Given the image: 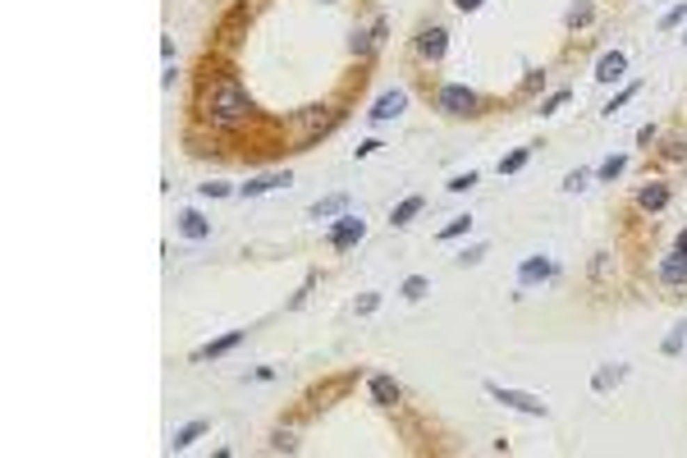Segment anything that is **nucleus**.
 <instances>
[{
    "label": "nucleus",
    "mask_w": 687,
    "mask_h": 458,
    "mask_svg": "<svg viewBox=\"0 0 687 458\" xmlns=\"http://www.w3.org/2000/svg\"><path fill=\"white\" fill-rule=\"evenodd\" d=\"M665 202H669V188L665 184H646L642 193H637V207H642V211H660Z\"/></svg>",
    "instance_id": "obj_12"
},
{
    "label": "nucleus",
    "mask_w": 687,
    "mask_h": 458,
    "mask_svg": "<svg viewBox=\"0 0 687 458\" xmlns=\"http://www.w3.org/2000/svg\"><path fill=\"white\" fill-rule=\"evenodd\" d=\"M623 165H628L623 156H610V161L600 165V179H614V175H623Z\"/></svg>",
    "instance_id": "obj_22"
},
{
    "label": "nucleus",
    "mask_w": 687,
    "mask_h": 458,
    "mask_svg": "<svg viewBox=\"0 0 687 458\" xmlns=\"http://www.w3.org/2000/svg\"><path fill=\"white\" fill-rule=\"evenodd\" d=\"M678 252H687V234H683V239H678Z\"/></svg>",
    "instance_id": "obj_32"
},
{
    "label": "nucleus",
    "mask_w": 687,
    "mask_h": 458,
    "mask_svg": "<svg viewBox=\"0 0 687 458\" xmlns=\"http://www.w3.org/2000/svg\"><path fill=\"white\" fill-rule=\"evenodd\" d=\"M486 390L500 399L504 408H518V413H532V417H546V404L536 394H523V390H504V385H486Z\"/></svg>",
    "instance_id": "obj_2"
},
{
    "label": "nucleus",
    "mask_w": 687,
    "mask_h": 458,
    "mask_svg": "<svg viewBox=\"0 0 687 458\" xmlns=\"http://www.w3.org/2000/svg\"><path fill=\"white\" fill-rule=\"evenodd\" d=\"M367 234V220H358V216H339V225L330 229V248L335 252H349L353 243Z\"/></svg>",
    "instance_id": "obj_3"
},
{
    "label": "nucleus",
    "mask_w": 687,
    "mask_h": 458,
    "mask_svg": "<svg viewBox=\"0 0 687 458\" xmlns=\"http://www.w3.org/2000/svg\"><path fill=\"white\" fill-rule=\"evenodd\" d=\"M587 179H591L587 170H573V175L564 179V188H568V193H578V188H587Z\"/></svg>",
    "instance_id": "obj_26"
},
{
    "label": "nucleus",
    "mask_w": 687,
    "mask_h": 458,
    "mask_svg": "<svg viewBox=\"0 0 687 458\" xmlns=\"http://www.w3.org/2000/svg\"><path fill=\"white\" fill-rule=\"evenodd\" d=\"M564 101H568V92H555V97H550L546 106H541V115H550V110H559V106H564Z\"/></svg>",
    "instance_id": "obj_29"
},
{
    "label": "nucleus",
    "mask_w": 687,
    "mask_h": 458,
    "mask_svg": "<svg viewBox=\"0 0 687 458\" xmlns=\"http://www.w3.org/2000/svg\"><path fill=\"white\" fill-rule=\"evenodd\" d=\"M211 110H216L220 120H239V115H248V97H243L234 83H220V88L211 92Z\"/></svg>",
    "instance_id": "obj_1"
},
{
    "label": "nucleus",
    "mask_w": 687,
    "mask_h": 458,
    "mask_svg": "<svg viewBox=\"0 0 687 458\" xmlns=\"http://www.w3.org/2000/svg\"><path fill=\"white\" fill-rule=\"evenodd\" d=\"M623 69H628V55H623V51H610V55H600L596 78H600V83H614V78H623Z\"/></svg>",
    "instance_id": "obj_8"
},
{
    "label": "nucleus",
    "mask_w": 687,
    "mask_h": 458,
    "mask_svg": "<svg viewBox=\"0 0 687 458\" xmlns=\"http://www.w3.org/2000/svg\"><path fill=\"white\" fill-rule=\"evenodd\" d=\"M422 207H426L422 197H404V202L394 207V216H390V220H394V225H408V220H413V216H417V211H422Z\"/></svg>",
    "instance_id": "obj_16"
},
{
    "label": "nucleus",
    "mask_w": 687,
    "mask_h": 458,
    "mask_svg": "<svg viewBox=\"0 0 687 458\" xmlns=\"http://www.w3.org/2000/svg\"><path fill=\"white\" fill-rule=\"evenodd\" d=\"M229 184H202V197H225Z\"/></svg>",
    "instance_id": "obj_30"
},
{
    "label": "nucleus",
    "mask_w": 687,
    "mask_h": 458,
    "mask_svg": "<svg viewBox=\"0 0 687 458\" xmlns=\"http://www.w3.org/2000/svg\"><path fill=\"white\" fill-rule=\"evenodd\" d=\"M633 97H637V83H633V88H623L619 97H614L610 106H605V110H610V115H614V110H623V106H628V101H633Z\"/></svg>",
    "instance_id": "obj_24"
},
{
    "label": "nucleus",
    "mask_w": 687,
    "mask_h": 458,
    "mask_svg": "<svg viewBox=\"0 0 687 458\" xmlns=\"http://www.w3.org/2000/svg\"><path fill=\"white\" fill-rule=\"evenodd\" d=\"M344 207H349L344 197H326V202H317V207H312V220H326V216H335V211H344Z\"/></svg>",
    "instance_id": "obj_17"
},
{
    "label": "nucleus",
    "mask_w": 687,
    "mask_h": 458,
    "mask_svg": "<svg viewBox=\"0 0 687 458\" xmlns=\"http://www.w3.org/2000/svg\"><path fill=\"white\" fill-rule=\"evenodd\" d=\"M422 294H426V280H422V275H413V280H404V298H413V303H417Z\"/></svg>",
    "instance_id": "obj_21"
},
{
    "label": "nucleus",
    "mask_w": 687,
    "mask_h": 458,
    "mask_svg": "<svg viewBox=\"0 0 687 458\" xmlns=\"http://www.w3.org/2000/svg\"><path fill=\"white\" fill-rule=\"evenodd\" d=\"M243 339V330H229V335H220V339H211L207 349H202V358H220V353H229L234 344Z\"/></svg>",
    "instance_id": "obj_15"
},
{
    "label": "nucleus",
    "mask_w": 687,
    "mask_h": 458,
    "mask_svg": "<svg viewBox=\"0 0 687 458\" xmlns=\"http://www.w3.org/2000/svg\"><path fill=\"white\" fill-rule=\"evenodd\" d=\"M371 399H376L381 408H394L399 404V385H394L390 376H371Z\"/></svg>",
    "instance_id": "obj_11"
},
{
    "label": "nucleus",
    "mask_w": 687,
    "mask_h": 458,
    "mask_svg": "<svg viewBox=\"0 0 687 458\" xmlns=\"http://www.w3.org/2000/svg\"><path fill=\"white\" fill-rule=\"evenodd\" d=\"M376 307H381V294H362L358 298V317H371Z\"/></svg>",
    "instance_id": "obj_23"
},
{
    "label": "nucleus",
    "mask_w": 687,
    "mask_h": 458,
    "mask_svg": "<svg viewBox=\"0 0 687 458\" xmlns=\"http://www.w3.org/2000/svg\"><path fill=\"white\" fill-rule=\"evenodd\" d=\"M523 165H527V147H518V152H509V156L500 161V175H518Z\"/></svg>",
    "instance_id": "obj_18"
},
{
    "label": "nucleus",
    "mask_w": 687,
    "mask_h": 458,
    "mask_svg": "<svg viewBox=\"0 0 687 458\" xmlns=\"http://www.w3.org/2000/svg\"><path fill=\"white\" fill-rule=\"evenodd\" d=\"M440 110H445V115H472V110H477V92L472 88H440Z\"/></svg>",
    "instance_id": "obj_4"
},
{
    "label": "nucleus",
    "mask_w": 687,
    "mask_h": 458,
    "mask_svg": "<svg viewBox=\"0 0 687 458\" xmlns=\"http://www.w3.org/2000/svg\"><path fill=\"white\" fill-rule=\"evenodd\" d=\"M284 184H294V179H289V170H284V175H262V179H252V184H243V197L275 193V188H284Z\"/></svg>",
    "instance_id": "obj_10"
},
{
    "label": "nucleus",
    "mask_w": 687,
    "mask_h": 458,
    "mask_svg": "<svg viewBox=\"0 0 687 458\" xmlns=\"http://www.w3.org/2000/svg\"><path fill=\"white\" fill-rule=\"evenodd\" d=\"M550 275H555V262H550V257H527V262L518 266V284H546Z\"/></svg>",
    "instance_id": "obj_5"
},
{
    "label": "nucleus",
    "mask_w": 687,
    "mask_h": 458,
    "mask_svg": "<svg viewBox=\"0 0 687 458\" xmlns=\"http://www.w3.org/2000/svg\"><path fill=\"white\" fill-rule=\"evenodd\" d=\"M472 184H477V175H472V170H468V175H458V179H449V193H468V188Z\"/></svg>",
    "instance_id": "obj_25"
},
{
    "label": "nucleus",
    "mask_w": 687,
    "mask_h": 458,
    "mask_svg": "<svg viewBox=\"0 0 687 458\" xmlns=\"http://www.w3.org/2000/svg\"><path fill=\"white\" fill-rule=\"evenodd\" d=\"M454 5H458V10H463V14H472V10H481V0H454Z\"/></svg>",
    "instance_id": "obj_31"
},
{
    "label": "nucleus",
    "mask_w": 687,
    "mask_h": 458,
    "mask_svg": "<svg viewBox=\"0 0 687 458\" xmlns=\"http://www.w3.org/2000/svg\"><path fill=\"white\" fill-rule=\"evenodd\" d=\"M404 106H408V97H404V92H385V97L376 101V106H371V120H376V124H381V120H394V115H399Z\"/></svg>",
    "instance_id": "obj_9"
},
{
    "label": "nucleus",
    "mask_w": 687,
    "mask_h": 458,
    "mask_svg": "<svg viewBox=\"0 0 687 458\" xmlns=\"http://www.w3.org/2000/svg\"><path fill=\"white\" fill-rule=\"evenodd\" d=\"M587 19H591V5H573V10H568V23H573V28L587 23Z\"/></svg>",
    "instance_id": "obj_27"
},
{
    "label": "nucleus",
    "mask_w": 687,
    "mask_h": 458,
    "mask_svg": "<svg viewBox=\"0 0 687 458\" xmlns=\"http://www.w3.org/2000/svg\"><path fill=\"white\" fill-rule=\"evenodd\" d=\"M207 426H211V422H188V426H179L175 440H170V449H188L197 436H202V431H207Z\"/></svg>",
    "instance_id": "obj_14"
},
{
    "label": "nucleus",
    "mask_w": 687,
    "mask_h": 458,
    "mask_svg": "<svg viewBox=\"0 0 687 458\" xmlns=\"http://www.w3.org/2000/svg\"><path fill=\"white\" fill-rule=\"evenodd\" d=\"M468 225H472V220H468V216H458V220H449V225H445V229H440V239H458V234H468Z\"/></svg>",
    "instance_id": "obj_20"
},
{
    "label": "nucleus",
    "mask_w": 687,
    "mask_h": 458,
    "mask_svg": "<svg viewBox=\"0 0 687 458\" xmlns=\"http://www.w3.org/2000/svg\"><path fill=\"white\" fill-rule=\"evenodd\" d=\"M660 280L665 284H687V252H669L660 262Z\"/></svg>",
    "instance_id": "obj_7"
},
{
    "label": "nucleus",
    "mask_w": 687,
    "mask_h": 458,
    "mask_svg": "<svg viewBox=\"0 0 687 458\" xmlns=\"http://www.w3.org/2000/svg\"><path fill=\"white\" fill-rule=\"evenodd\" d=\"M619 381H623V367H605L596 376V390H610V385H619Z\"/></svg>",
    "instance_id": "obj_19"
},
{
    "label": "nucleus",
    "mask_w": 687,
    "mask_h": 458,
    "mask_svg": "<svg viewBox=\"0 0 687 458\" xmlns=\"http://www.w3.org/2000/svg\"><path fill=\"white\" fill-rule=\"evenodd\" d=\"M179 229H184V239H207L211 234V225L197 216V211H184V216H179Z\"/></svg>",
    "instance_id": "obj_13"
},
{
    "label": "nucleus",
    "mask_w": 687,
    "mask_h": 458,
    "mask_svg": "<svg viewBox=\"0 0 687 458\" xmlns=\"http://www.w3.org/2000/svg\"><path fill=\"white\" fill-rule=\"evenodd\" d=\"M445 46H449V33H445V28H426V33L417 37V51H422L426 60H440V55H445Z\"/></svg>",
    "instance_id": "obj_6"
},
{
    "label": "nucleus",
    "mask_w": 687,
    "mask_h": 458,
    "mask_svg": "<svg viewBox=\"0 0 687 458\" xmlns=\"http://www.w3.org/2000/svg\"><path fill=\"white\" fill-rule=\"evenodd\" d=\"M683 19H687V5H678V10L665 14V28H674V23H683Z\"/></svg>",
    "instance_id": "obj_28"
}]
</instances>
